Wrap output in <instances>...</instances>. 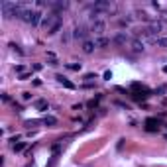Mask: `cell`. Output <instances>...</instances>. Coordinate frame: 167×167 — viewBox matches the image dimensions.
Returning <instances> with one entry per match:
<instances>
[{"label": "cell", "instance_id": "obj_1", "mask_svg": "<svg viewBox=\"0 0 167 167\" xmlns=\"http://www.w3.org/2000/svg\"><path fill=\"white\" fill-rule=\"evenodd\" d=\"M24 4H16V2H2V14L4 18H22L24 16Z\"/></svg>", "mask_w": 167, "mask_h": 167}, {"label": "cell", "instance_id": "obj_2", "mask_svg": "<svg viewBox=\"0 0 167 167\" xmlns=\"http://www.w3.org/2000/svg\"><path fill=\"white\" fill-rule=\"evenodd\" d=\"M22 20H24L26 24H30L32 28H37V26H42V22H43V14L39 10H26Z\"/></svg>", "mask_w": 167, "mask_h": 167}, {"label": "cell", "instance_id": "obj_3", "mask_svg": "<svg viewBox=\"0 0 167 167\" xmlns=\"http://www.w3.org/2000/svg\"><path fill=\"white\" fill-rule=\"evenodd\" d=\"M59 20H61V16H59V14H55V12H49L47 16H43V22H42V26L45 28V30H47V32H49V30H51V28H53L55 24H57Z\"/></svg>", "mask_w": 167, "mask_h": 167}, {"label": "cell", "instance_id": "obj_4", "mask_svg": "<svg viewBox=\"0 0 167 167\" xmlns=\"http://www.w3.org/2000/svg\"><path fill=\"white\" fill-rule=\"evenodd\" d=\"M91 30L96 33L98 37H102V33H104V30H106V22H104V20H94L92 26H91Z\"/></svg>", "mask_w": 167, "mask_h": 167}, {"label": "cell", "instance_id": "obj_5", "mask_svg": "<svg viewBox=\"0 0 167 167\" xmlns=\"http://www.w3.org/2000/svg\"><path fill=\"white\" fill-rule=\"evenodd\" d=\"M130 47H132V51L134 53H143V49H146V45H143V42L142 39H132V43H130Z\"/></svg>", "mask_w": 167, "mask_h": 167}, {"label": "cell", "instance_id": "obj_6", "mask_svg": "<svg viewBox=\"0 0 167 167\" xmlns=\"http://www.w3.org/2000/svg\"><path fill=\"white\" fill-rule=\"evenodd\" d=\"M87 28L85 26H75V30H73V37H77V39H85L87 37Z\"/></svg>", "mask_w": 167, "mask_h": 167}, {"label": "cell", "instance_id": "obj_7", "mask_svg": "<svg viewBox=\"0 0 167 167\" xmlns=\"http://www.w3.org/2000/svg\"><path fill=\"white\" fill-rule=\"evenodd\" d=\"M55 79H57V81H59V83H61V85H63L65 89H71V91L75 89V85L71 83V81H69L67 77H63V75H55Z\"/></svg>", "mask_w": 167, "mask_h": 167}, {"label": "cell", "instance_id": "obj_8", "mask_svg": "<svg viewBox=\"0 0 167 167\" xmlns=\"http://www.w3.org/2000/svg\"><path fill=\"white\" fill-rule=\"evenodd\" d=\"M94 49H96L94 42H91V39H85V42H83V51H85V53H92Z\"/></svg>", "mask_w": 167, "mask_h": 167}, {"label": "cell", "instance_id": "obj_9", "mask_svg": "<svg viewBox=\"0 0 167 167\" xmlns=\"http://www.w3.org/2000/svg\"><path fill=\"white\" fill-rule=\"evenodd\" d=\"M94 45H96V47H106V45H110V39L104 37V35H102V37H96V39H94Z\"/></svg>", "mask_w": 167, "mask_h": 167}, {"label": "cell", "instance_id": "obj_10", "mask_svg": "<svg viewBox=\"0 0 167 167\" xmlns=\"http://www.w3.org/2000/svg\"><path fill=\"white\" fill-rule=\"evenodd\" d=\"M126 42H128V35H126L124 32H120L116 37H114V43H118V45H126Z\"/></svg>", "mask_w": 167, "mask_h": 167}, {"label": "cell", "instance_id": "obj_11", "mask_svg": "<svg viewBox=\"0 0 167 167\" xmlns=\"http://www.w3.org/2000/svg\"><path fill=\"white\" fill-rule=\"evenodd\" d=\"M43 122H45L47 126H55V124H57V118H55V116H45V118H43Z\"/></svg>", "mask_w": 167, "mask_h": 167}, {"label": "cell", "instance_id": "obj_12", "mask_svg": "<svg viewBox=\"0 0 167 167\" xmlns=\"http://www.w3.org/2000/svg\"><path fill=\"white\" fill-rule=\"evenodd\" d=\"M61 26H63V22L59 20V22H57V24H55V26H53V28H51V30H49V32H47V33H49V35H53V33H57L59 30H61Z\"/></svg>", "mask_w": 167, "mask_h": 167}, {"label": "cell", "instance_id": "obj_13", "mask_svg": "<svg viewBox=\"0 0 167 167\" xmlns=\"http://www.w3.org/2000/svg\"><path fill=\"white\" fill-rule=\"evenodd\" d=\"M26 148V142H20V143H12V150L14 151H22Z\"/></svg>", "mask_w": 167, "mask_h": 167}, {"label": "cell", "instance_id": "obj_14", "mask_svg": "<svg viewBox=\"0 0 167 167\" xmlns=\"http://www.w3.org/2000/svg\"><path fill=\"white\" fill-rule=\"evenodd\" d=\"M45 106H47V102H45V100H43V98L35 100V108H39V110H42V108H45Z\"/></svg>", "mask_w": 167, "mask_h": 167}, {"label": "cell", "instance_id": "obj_15", "mask_svg": "<svg viewBox=\"0 0 167 167\" xmlns=\"http://www.w3.org/2000/svg\"><path fill=\"white\" fill-rule=\"evenodd\" d=\"M136 14H138V18H142V20H146V22H148V20H150V16H148V14H146V12H143V10H138V12H136Z\"/></svg>", "mask_w": 167, "mask_h": 167}, {"label": "cell", "instance_id": "obj_16", "mask_svg": "<svg viewBox=\"0 0 167 167\" xmlns=\"http://www.w3.org/2000/svg\"><path fill=\"white\" fill-rule=\"evenodd\" d=\"M157 45L159 47H167V37H157Z\"/></svg>", "mask_w": 167, "mask_h": 167}, {"label": "cell", "instance_id": "obj_17", "mask_svg": "<svg viewBox=\"0 0 167 167\" xmlns=\"http://www.w3.org/2000/svg\"><path fill=\"white\" fill-rule=\"evenodd\" d=\"M69 69H73V71H81V63H69Z\"/></svg>", "mask_w": 167, "mask_h": 167}, {"label": "cell", "instance_id": "obj_18", "mask_svg": "<svg viewBox=\"0 0 167 167\" xmlns=\"http://www.w3.org/2000/svg\"><path fill=\"white\" fill-rule=\"evenodd\" d=\"M130 22H132V18H122V20H120V24H122V26H128Z\"/></svg>", "mask_w": 167, "mask_h": 167}, {"label": "cell", "instance_id": "obj_19", "mask_svg": "<svg viewBox=\"0 0 167 167\" xmlns=\"http://www.w3.org/2000/svg\"><path fill=\"white\" fill-rule=\"evenodd\" d=\"M22 98H24V100H30V98H32V92H24V94H22Z\"/></svg>", "mask_w": 167, "mask_h": 167}, {"label": "cell", "instance_id": "obj_20", "mask_svg": "<svg viewBox=\"0 0 167 167\" xmlns=\"http://www.w3.org/2000/svg\"><path fill=\"white\" fill-rule=\"evenodd\" d=\"M85 79H87V81H92V79H96V75H92V73H89V75H85Z\"/></svg>", "mask_w": 167, "mask_h": 167}, {"label": "cell", "instance_id": "obj_21", "mask_svg": "<svg viewBox=\"0 0 167 167\" xmlns=\"http://www.w3.org/2000/svg\"><path fill=\"white\" fill-rule=\"evenodd\" d=\"M2 100H4V102H10V96L6 94V92H2Z\"/></svg>", "mask_w": 167, "mask_h": 167}, {"label": "cell", "instance_id": "obj_22", "mask_svg": "<svg viewBox=\"0 0 167 167\" xmlns=\"http://www.w3.org/2000/svg\"><path fill=\"white\" fill-rule=\"evenodd\" d=\"M16 73H22V75H24V67L18 65V67H16Z\"/></svg>", "mask_w": 167, "mask_h": 167}, {"label": "cell", "instance_id": "obj_23", "mask_svg": "<svg viewBox=\"0 0 167 167\" xmlns=\"http://www.w3.org/2000/svg\"><path fill=\"white\" fill-rule=\"evenodd\" d=\"M161 20H163V22H167V12H163V14H161Z\"/></svg>", "mask_w": 167, "mask_h": 167}, {"label": "cell", "instance_id": "obj_24", "mask_svg": "<svg viewBox=\"0 0 167 167\" xmlns=\"http://www.w3.org/2000/svg\"><path fill=\"white\" fill-rule=\"evenodd\" d=\"M163 71H165V73H167V65H165V67H163Z\"/></svg>", "mask_w": 167, "mask_h": 167}]
</instances>
